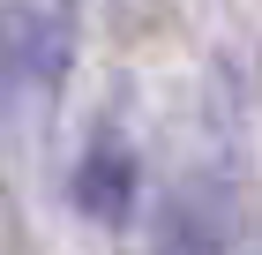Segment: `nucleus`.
<instances>
[{
	"mask_svg": "<svg viewBox=\"0 0 262 255\" xmlns=\"http://www.w3.org/2000/svg\"><path fill=\"white\" fill-rule=\"evenodd\" d=\"M68 203H75L90 225H105V233H120V225H135L142 210V158L127 135H90L75 158V173H68Z\"/></svg>",
	"mask_w": 262,
	"mask_h": 255,
	"instance_id": "1",
	"label": "nucleus"
},
{
	"mask_svg": "<svg viewBox=\"0 0 262 255\" xmlns=\"http://www.w3.org/2000/svg\"><path fill=\"white\" fill-rule=\"evenodd\" d=\"M150 255H225L217 210L202 195H187V188H172L158 203V218H150Z\"/></svg>",
	"mask_w": 262,
	"mask_h": 255,
	"instance_id": "2",
	"label": "nucleus"
}]
</instances>
